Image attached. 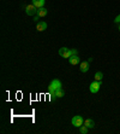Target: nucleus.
<instances>
[{"mask_svg":"<svg viewBox=\"0 0 120 134\" xmlns=\"http://www.w3.org/2000/svg\"><path fill=\"white\" fill-rule=\"evenodd\" d=\"M24 10H25V12H27L28 16H35L36 13H37V7H36L34 4L27 5V6L24 7Z\"/></svg>","mask_w":120,"mask_h":134,"instance_id":"nucleus-4","label":"nucleus"},{"mask_svg":"<svg viewBox=\"0 0 120 134\" xmlns=\"http://www.w3.org/2000/svg\"><path fill=\"white\" fill-rule=\"evenodd\" d=\"M94 79H95V81H102V79H103V74H102L101 71H97V73L95 74V77H94Z\"/></svg>","mask_w":120,"mask_h":134,"instance_id":"nucleus-12","label":"nucleus"},{"mask_svg":"<svg viewBox=\"0 0 120 134\" xmlns=\"http://www.w3.org/2000/svg\"><path fill=\"white\" fill-rule=\"evenodd\" d=\"M39 20H40V17L35 15V17H34V21H35V22H39Z\"/></svg>","mask_w":120,"mask_h":134,"instance_id":"nucleus-16","label":"nucleus"},{"mask_svg":"<svg viewBox=\"0 0 120 134\" xmlns=\"http://www.w3.org/2000/svg\"><path fill=\"white\" fill-rule=\"evenodd\" d=\"M84 126H87L89 129H90V128H94V127H95V122L92 121L91 118H87V120L84 121Z\"/></svg>","mask_w":120,"mask_h":134,"instance_id":"nucleus-11","label":"nucleus"},{"mask_svg":"<svg viewBox=\"0 0 120 134\" xmlns=\"http://www.w3.org/2000/svg\"><path fill=\"white\" fill-rule=\"evenodd\" d=\"M78 53V51H77L76 48H72V50H70V48L67 47H61L59 50V56H61L63 58H70L71 56L73 55H77Z\"/></svg>","mask_w":120,"mask_h":134,"instance_id":"nucleus-2","label":"nucleus"},{"mask_svg":"<svg viewBox=\"0 0 120 134\" xmlns=\"http://www.w3.org/2000/svg\"><path fill=\"white\" fill-rule=\"evenodd\" d=\"M47 23L46 22H37V25H36V29H37V32H43L47 29Z\"/></svg>","mask_w":120,"mask_h":134,"instance_id":"nucleus-8","label":"nucleus"},{"mask_svg":"<svg viewBox=\"0 0 120 134\" xmlns=\"http://www.w3.org/2000/svg\"><path fill=\"white\" fill-rule=\"evenodd\" d=\"M88 129H89V128H88L87 126H82V127H79V132H80L82 134H87V133H88Z\"/></svg>","mask_w":120,"mask_h":134,"instance_id":"nucleus-14","label":"nucleus"},{"mask_svg":"<svg viewBox=\"0 0 120 134\" xmlns=\"http://www.w3.org/2000/svg\"><path fill=\"white\" fill-rule=\"evenodd\" d=\"M60 88H63V85H61V82H60V80L54 79L52 82L49 83L48 91H49V93H51L52 97H55V92L58 91V90H60Z\"/></svg>","mask_w":120,"mask_h":134,"instance_id":"nucleus-1","label":"nucleus"},{"mask_svg":"<svg viewBox=\"0 0 120 134\" xmlns=\"http://www.w3.org/2000/svg\"><path fill=\"white\" fill-rule=\"evenodd\" d=\"M119 30H120V27H119Z\"/></svg>","mask_w":120,"mask_h":134,"instance_id":"nucleus-17","label":"nucleus"},{"mask_svg":"<svg viewBox=\"0 0 120 134\" xmlns=\"http://www.w3.org/2000/svg\"><path fill=\"white\" fill-rule=\"evenodd\" d=\"M32 4L35 5L37 8H41L44 6V3H46V0H31Z\"/></svg>","mask_w":120,"mask_h":134,"instance_id":"nucleus-9","label":"nucleus"},{"mask_svg":"<svg viewBox=\"0 0 120 134\" xmlns=\"http://www.w3.org/2000/svg\"><path fill=\"white\" fill-rule=\"evenodd\" d=\"M102 85L101 81H94V82L90 83V86H89V90L91 93H97V92L100 91V87Z\"/></svg>","mask_w":120,"mask_h":134,"instance_id":"nucleus-5","label":"nucleus"},{"mask_svg":"<svg viewBox=\"0 0 120 134\" xmlns=\"http://www.w3.org/2000/svg\"><path fill=\"white\" fill-rule=\"evenodd\" d=\"M114 23H120V15L115 17V20H114Z\"/></svg>","mask_w":120,"mask_h":134,"instance_id":"nucleus-15","label":"nucleus"},{"mask_svg":"<svg viewBox=\"0 0 120 134\" xmlns=\"http://www.w3.org/2000/svg\"><path fill=\"white\" fill-rule=\"evenodd\" d=\"M64 95H65V92L63 91V88H60V90H58L55 92V98H63Z\"/></svg>","mask_w":120,"mask_h":134,"instance_id":"nucleus-13","label":"nucleus"},{"mask_svg":"<svg viewBox=\"0 0 120 134\" xmlns=\"http://www.w3.org/2000/svg\"><path fill=\"white\" fill-rule=\"evenodd\" d=\"M80 71H82V73H87V71L89 70V62L88 60H87V62H82V63H80Z\"/></svg>","mask_w":120,"mask_h":134,"instance_id":"nucleus-10","label":"nucleus"},{"mask_svg":"<svg viewBox=\"0 0 120 134\" xmlns=\"http://www.w3.org/2000/svg\"><path fill=\"white\" fill-rule=\"evenodd\" d=\"M68 63L71 64V65H77V64L80 63V58L77 55H73L68 58Z\"/></svg>","mask_w":120,"mask_h":134,"instance_id":"nucleus-6","label":"nucleus"},{"mask_svg":"<svg viewBox=\"0 0 120 134\" xmlns=\"http://www.w3.org/2000/svg\"><path fill=\"white\" fill-rule=\"evenodd\" d=\"M48 13V10L46 7H41V8H37V13H36V16H39L40 18H42V17H46Z\"/></svg>","mask_w":120,"mask_h":134,"instance_id":"nucleus-7","label":"nucleus"},{"mask_svg":"<svg viewBox=\"0 0 120 134\" xmlns=\"http://www.w3.org/2000/svg\"><path fill=\"white\" fill-rule=\"evenodd\" d=\"M71 123H72V126L77 127V128H79V127L83 126L84 120H83V117H82L80 115H76V116H73V117H72Z\"/></svg>","mask_w":120,"mask_h":134,"instance_id":"nucleus-3","label":"nucleus"}]
</instances>
